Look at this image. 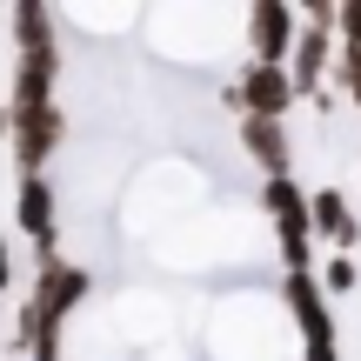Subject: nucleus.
Returning a JSON list of instances; mask_svg holds the SVG:
<instances>
[{"label": "nucleus", "mask_w": 361, "mask_h": 361, "mask_svg": "<svg viewBox=\"0 0 361 361\" xmlns=\"http://www.w3.org/2000/svg\"><path fill=\"white\" fill-rule=\"evenodd\" d=\"M295 80H288V67H255L247 61V74L228 87V107H241V121H281L288 107H295Z\"/></svg>", "instance_id": "obj_1"}, {"label": "nucleus", "mask_w": 361, "mask_h": 361, "mask_svg": "<svg viewBox=\"0 0 361 361\" xmlns=\"http://www.w3.org/2000/svg\"><path fill=\"white\" fill-rule=\"evenodd\" d=\"M261 207H268L274 214V228H281V247H288V274H308V194L295 188V180H268V188H261Z\"/></svg>", "instance_id": "obj_2"}, {"label": "nucleus", "mask_w": 361, "mask_h": 361, "mask_svg": "<svg viewBox=\"0 0 361 361\" xmlns=\"http://www.w3.org/2000/svg\"><path fill=\"white\" fill-rule=\"evenodd\" d=\"M61 141H67L61 101H54V107H34V114H13V161H20V180L47 168V161L61 154Z\"/></svg>", "instance_id": "obj_3"}, {"label": "nucleus", "mask_w": 361, "mask_h": 361, "mask_svg": "<svg viewBox=\"0 0 361 361\" xmlns=\"http://www.w3.org/2000/svg\"><path fill=\"white\" fill-rule=\"evenodd\" d=\"M247 54H255V67H288V54H295V7L255 0L247 7Z\"/></svg>", "instance_id": "obj_4"}, {"label": "nucleus", "mask_w": 361, "mask_h": 361, "mask_svg": "<svg viewBox=\"0 0 361 361\" xmlns=\"http://www.w3.org/2000/svg\"><path fill=\"white\" fill-rule=\"evenodd\" d=\"M13 221H20V234H34L40 261L54 255V241H61V201H54L47 174H27L20 180V201H13Z\"/></svg>", "instance_id": "obj_5"}, {"label": "nucleus", "mask_w": 361, "mask_h": 361, "mask_svg": "<svg viewBox=\"0 0 361 361\" xmlns=\"http://www.w3.org/2000/svg\"><path fill=\"white\" fill-rule=\"evenodd\" d=\"M241 147H247V161H255L268 180H281V174H288V161H295L288 121H241Z\"/></svg>", "instance_id": "obj_6"}, {"label": "nucleus", "mask_w": 361, "mask_h": 361, "mask_svg": "<svg viewBox=\"0 0 361 361\" xmlns=\"http://www.w3.org/2000/svg\"><path fill=\"white\" fill-rule=\"evenodd\" d=\"M288 301H295V314H301V335H308V348H335L328 301H322V288H314L308 274H288Z\"/></svg>", "instance_id": "obj_7"}, {"label": "nucleus", "mask_w": 361, "mask_h": 361, "mask_svg": "<svg viewBox=\"0 0 361 361\" xmlns=\"http://www.w3.org/2000/svg\"><path fill=\"white\" fill-rule=\"evenodd\" d=\"M308 221H314V234H328L335 247H355V234H361V221L348 214V201H341L335 188L308 194Z\"/></svg>", "instance_id": "obj_8"}, {"label": "nucleus", "mask_w": 361, "mask_h": 361, "mask_svg": "<svg viewBox=\"0 0 361 361\" xmlns=\"http://www.w3.org/2000/svg\"><path fill=\"white\" fill-rule=\"evenodd\" d=\"M335 34H341V54H361V0L335 7Z\"/></svg>", "instance_id": "obj_9"}, {"label": "nucleus", "mask_w": 361, "mask_h": 361, "mask_svg": "<svg viewBox=\"0 0 361 361\" xmlns=\"http://www.w3.org/2000/svg\"><path fill=\"white\" fill-rule=\"evenodd\" d=\"M341 87H348V101L361 107V54H341Z\"/></svg>", "instance_id": "obj_10"}, {"label": "nucleus", "mask_w": 361, "mask_h": 361, "mask_svg": "<svg viewBox=\"0 0 361 361\" xmlns=\"http://www.w3.org/2000/svg\"><path fill=\"white\" fill-rule=\"evenodd\" d=\"M328 288L348 295V288H355V261H328Z\"/></svg>", "instance_id": "obj_11"}, {"label": "nucleus", "mask_w": 361, "mask_h": 361, "mask_svg": "<svg viewBox=\"0 0 361 361\" xmlns=\"http://www.w3.org/2000/svg\"><path fill=\"white\" fill-rule=\"evenodd\" d=\"M7 288H13V247L0 241V295H7Z\"/></svg>", "instance_id": "obj_12"}, {"label": "nucleus", "mask_w": 361, "mask_h": 361, "mask_svg": "<svg viewBox=\"0 0 361 361\" xmlns=\"http://www.w3.org/2000/svg\"><path fill=\"white\" fill-rule=\"evenodd\" d=\"M0 141H13V114H7V107H0Z\"/></svg>", "instance_id": "obj_13"}]
</instances>
